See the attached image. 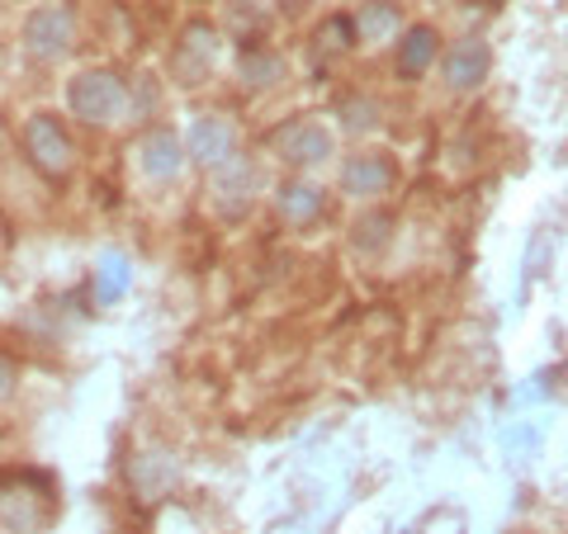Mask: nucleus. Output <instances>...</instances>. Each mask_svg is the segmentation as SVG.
<instances>
[{
	"instance_id": "obj_1",
	"label": "nucleus",
	"mask_w": 568,
	"mask_h": 534,
	"mask_svg": "<svg viewBox=\"0 0 568 534\" xmlns=\"http://www.w3.org/2000/svg\"><path fill=\"white\" fill-rule=\"evenodd\" d=\"M67 104L71 114L91 129H110V123L129 110V85H123L110 66H85L71 76L67 85Z\"/></svg>"
},
{
	"instance_id": "obj_2",
	"label": "nucleus",
	"mask_w": 568,
	"mask_h": 534,
	"mask_svg": "<svg viewBox=\"0 0 568 534\" xmlns=\"http://www.w3.org/2000/svg\"><path fill=\"white\" fill-rule=\"evenodd\" d=\"M20 147L43 181H67L71 166H77V142H71L58 114H29L20 129Z\"/></svg>"
},
{
	"instance_id": "obj_3",
	"label": "nucleus",
	"mask_w": 568,
	"mask_h": 534,
	"mask_svg": "<svg viewBox=\"0 0 568 534\" xmlns=\"http://www.w3.org/2000/svg\"><path fill=\"white\" fill-rule=\"evenodd\" d=\"M20 43L33 62H58L77 43V14L67 6H39L24 14V29H20Z\"/></svg>"
},
{
	"instance_id": "obj_4",
	"label": "nucleus",
	"mask_w": 568,
	"mask_h": 534,
	"mask_svg": "<svg viewBox=\"0 0 568 534\" xmlns=\"http://www.w3.org/2000/svg\"><path fill=\"white\" fill-rule=\"evenodd\" d=\"M237 156V133H233V123L219 119V114H200L190 123V133H185V162L194 166H204V171H219L223 162H233Z\"/></svg>"
},
{
	"instance_id": "obj_5",
	"label": "nucleus",
	"mask_w": 568,
	"mask_h": 534,
	"mask_svg": "<svg viewBox=\"0 0 568 534\" xmlns=\"http://www.w3.org/2000/svg\"><path fill=\"white\" fill-rule=\"evenodd\" d=\"M213 62H219V33H213L209 24H190L181 33V43H175L171 52V71H175V81L181 85H200Z\"/></svg>"
},
{
	"instance_id": "obj_6",
	"label": "nucleus",
	"mask_w": 568,
	"mask_h": 534,
	"mask_svg": "<svg viewBox=\"0 0 568 534\" xmlns=\"http://www.w3.org/2000/svg\"><path fill=\"white\" fill-rule=\"evenodd\" d=\"M138 171L156 185H171L175 175L185 171V142L175 137L171 129H152L148 137L138 142Z\"/></svg>"
},
{
	"instance_id": "obj_7",
	"label": "nucleus",
	"mask_w": 568,
	"mask_h": 534,
	"mask_svg": "<svg viewBox=\"0 0 568 534\" xmlns=\"http://www.w3.org/2000/svg\"><path fill=\"white\" fill-rule=\"evenodd\" d=\"M493 71V48L484 39H459L450 43L446 62H440V76H446L450 91H474V85H484Z\"/></svg>"
},
{
	"instance_id": "obj_8",
	"label": "nucleus",
	"mask_w": 568,
	"mask_h": 534,
	"mask_svg": "<svg viewBox=\"0 0 568 534\" xmlns=\"http://www.w3.org/2000/svg\"><path fill=\"white\" fill-rule=\"evenodd\" d=\"M332 147H336V142H332V133L317 119H298V123H290V129L275 137V152L290 166H317V162H327Z\"/></svg>"
},
{
	"instance_id": "obj_9",
	"label": "nucleus",
	"mask_w": 568,
	"mask_h": 534,
	"mask_svg": "<svg viewBox=\"0 0 568 534\" xmlns=\"http://www.w3.org/2000/svg\"><path fill=\"white\" fill-rule=\"evenodd\" d=\"M261 185L256 166L246 162V156H233V162H223L213 171V204H219L227 218H242L246 208H252V189Z\"/></svg>"
},
{
	"instance_id": "obj_10",
	"label": "nucleus",
	"mask_w": 568,
	"mask_h": 534,
	"mask_svg": "<svg viewBox=\"0 0 568 534\" xmlns=\"http://www.w3.org/2000/svg\"><path fill=\"white\" fill-rule=\"evenodd\" d=\"M388 185H394V166H388L384 156H355L342 171V189L355 194V199H375Z\"/></svg>"
},
{
	"instance_id": "obj_11",
	"label": "nucleus",
	"mask_w": 568,
	"mask_h": 534,
	"mask_svg": "<svg viewBox=\"0 0 568 534\" xmlns=\"http://www.w3.org/2000/svg\"><path fill=\"white\" fill-rule=\"evenodd\" d=\"M436 29L432 24H413L403 33V43H398V76H407V81H417L426 66L436 62Z\"/></svg>"
},
{
	"instance_id": "obj_12",
	"label": "nucleus",
	"mask_w": 568,
	"mask_h": 534,
	"mask_svg": "<svg viewBox=\"0 0 568 534\" xmlns=\"http://www.w3.org/2000/svg\"><path fill=\"white\" fill-rule=\"evenodd\" d=\"M129 284H133V265L123 251H104L95 260V275H91V294L95 302H119L123 294H129Z\"/></svg>"
},
{
	"instance_id": "obj_13",
	"label": "nucleus",
	"mask_w": 568,
	"mask_h": 534,
	"mask_svg": "<svg viewBox=\"0 0 568 534\" xmlns=\"http://www.w3.org/2000/svg\"><path fill=\"white\" fill-rule=\"evenodd\" d=\"M275 208H280V218L290 227H304V223H313L317 213H323V189L308 185V181H290V185H280Z\"/></svg>"
},
{
	"instance_id": "obj_14",
	"label": "nucleus",
	"mask_w": 568,
	"mask_h": 534,
	"mask_svg": "<svg viewBox=\"0 0 568 534\" xmlns=\"http://www.w3.org/2000/svg\"><path fill=\"white\" fill-rule=\"evenodd\" d=\"M398 29V6L394 0H369V6H361V14H355V43H384L388 33Z\"/></svg>"
},
{
	"instance_id": "obj_15",
	"label": "nucleus",
	"mask_w": 568,
	"mask_h": 534,
	"mask_svg": "<svg viewBox=\"0 0 568 534\" xmlns=\"http://www.w3.org/2000/svg\"><path fill=\"white\" fill-rule=\"evenodd\" d=\"M133 483L142 496H156L162 487L175 483V464L166 454H142V459H133Z\"/></svg>"
},
{
	"instance_id": "obj_16",
	"label": "nucleus",
	"mask_w": 568,
	"mask_h": 534,
	"mask_svg": "<svg viewBox=\"0 0 568 534\" xmlns=\"http://www.w3.org/2000/svg\"><path fill=\"white\" fill-rule=\"evenodd\" d=\"M284 76V62L280 58H265V52H252V58H242V81L246 85H275Z\"/></svg>"
},
{
	"instance_id": "obj_17",
	"label": "nucleus",
	"mask_w": 568,
	"mask_h": 534,
	"mask_svg": "<svg viewBox=\"0 0 568 534\" xmlns=\"http://www.w3.org/2000/svg\"><path fill=\"white\" fill-rule=\"evenodd\" d=\"M388 227H394V218H388V213H375V218L355 223V246H361V251H379L384 237H388Z\"/></svg>"
},
{
	"instance_id": "obj_18",
	"label": "nucleus",
	"mask_w": 568,
	"mask_h": 534,
	"mask_svg": "<svg viewBox=\"0 0 568 534\" xmlns=\"http://www.w3.org/2000/svg\"><path fill=\"white\" fill-rule=\"evenodd\" d=\"M346 129H375V104H369V100L355 104V100H351V104H346Z\"/></svg>"
},
{
	"instance_id": "obj_19",
	"label": "nucleus",
	"mask_w": 568,
	"mask_h": 534,
	"mask_svg": "<svg viewBox=\"0 0 568 534\" xmlns=\"http://www.w3.org/2000/svg\"><path fill=\"white\" fill-rule=\"evenodd\" d=\"M14 388H20V369H14V360L0 355V402L14 398Z\"/></svg>"
},
{
	"instance_id": "obj_20",
	"label": "nucleus",
	"mask_w": 568,
	"mask_h": 534,
	"mask_svg": "<svg viewBox=\"0 0 568 534\" xmlns=\"http://www.w3.org/2000/svg\"><path fill=\"white\" fill-rule=\"evenodd\" d=\"M545 237H549V227H540L536 242H530V256H526V275H530V279L540 275V260H545Z\"/></svg>"
}]
</instances>
